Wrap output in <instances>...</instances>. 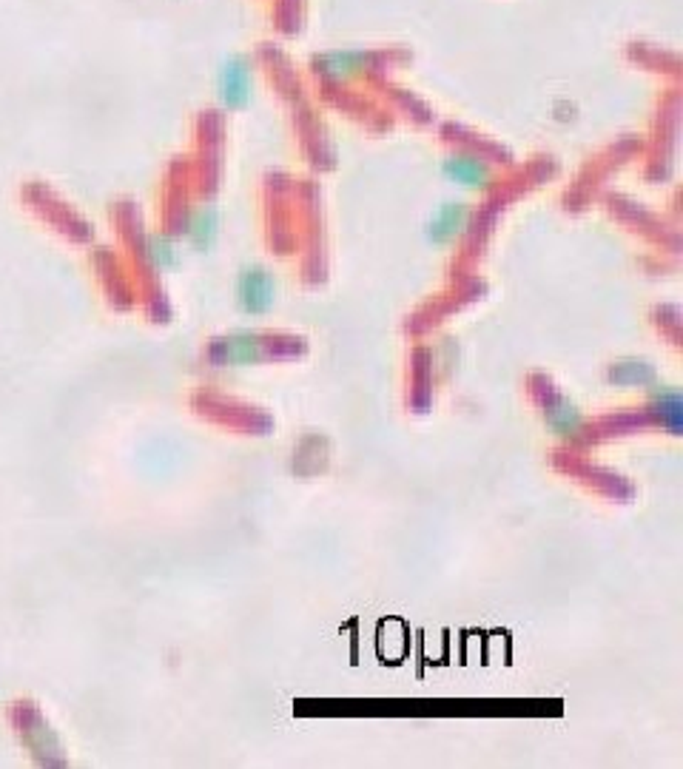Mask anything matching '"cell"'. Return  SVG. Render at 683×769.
I'll return each mask as SVG.
<instances>
[{"instance_id":"1","label":"cell","mask_w":683,"mask_h":769,"mask_svg":"<svg viewBox=\"0 0 683 769\" xmlns=\"http://www.w3.org/2000/svg\"><path fill=\"white\" fill-rule=\"evenodd\" d=\"M251 63L242 55H228L217 69V97L225 109H245L251 103Z\"/></svg>"},{"instance_id":"2","label":"cell","mask_w":683,"mask_h":769,"mask_svg":"<svg viewBox=\"0 0 683 769\" xmlns=\"http://www.w3.org/2000/svg\"><path fill=\"white\" fill-rule=\"evenodd\" d=\"M277 297V282L268 268L262 265H248L237 280V302L245 314H265L271 311Z\"/></svg>"},{"instance_id":"3","label":"cell","mask_w":683,"mask_h":769,"mask_svg":"<svg viewBox=\"0 0 683 769\" xmlns=\"http://www.w3.org/2000/svg\"><path fill=\"white\" fill-rule=\"evenodd\" d=\"M470 220V211L462 203H444L442 208H436V214L427 223V240L436 245L450 243L462 234Z\"/></svg>"},{"instance_id":"4","label":"cell","mask_w":683,"mask_h":769,"mask_svg":"<svg viewBox=\"0 0 683 769\" xmlns=\"http://www.w3.org/2000/svg\"><path fill=\"white\" fill-rule=\"evenodd\" d=\"M444 177L459 183L464 188H484L490 183V169L487 163L473 157V154H453L444 160Z\"/></svg>"},{"instance_id":"5","label":"cell","mask_w":683,"mask_h":769,"mask_svg":"<svg viewBox=\"0 0 683 769\" xmlns=\"http://www.w3.org/2000/svg\"><path fill=\"white\" fill-rule=\"evenodd\" d=\"M370 57L365 52H353V49H336V52H328L316 60V69L319 75L328 77V80H345V77L356 75L368 66Z\"/></svg>"},{"instance_id":"6","label":"cell","mask_w":683,"mask_h":769,"mask_svg":"<svg viewBox=\"0 0 683 769\" xmlns=\"http://www.w3.org/2000/svg\"><path fill=\"white\" fill-rule=\"evenodd\" d=\"M211 359L220 365H245L259 359V342L251 334H234V337L220 339L211 348Z\"/></svg>"},{"instance_id":"7","label":"cell","mask_w":683,"mask_h":769,"mask_svg":"<svg viewBox=\"0 0 683 769\" xmlns=\"http://www.w3.org/2000/svg\"><path fill=\"white\" fill-rule=\"evenodd\" d=\"M547 422L558 436H573L581 428V413L575 411V405L564 396H553V402L547 405Z\"/></svg>"},{"instance_id":"8","label":"cell","mask_w":683,"mask_h":769,"mask_svg":"<svg viewBox=\"0 0 683 769\" xmlns=\"http://www.w3.org/2000/svg\"><path fill=\"white\" fill-rule=\"evenodd\" d=\"M188 240L197 245V248H208L217 237V214L214 211H197L191 220H188Z\"/></svg>"},{"instance_id":"9","label":"cell","mask_w":683,"mask_h":769,"mask_svg":"<svg viewBox=\"0 0 683 769\" xmlns=\"http://www.w3.org/2000/svg\"><path fill=\"white\" fill-rule=\"evenodd\" d=\"M655 408H658V416H661V422L669 431H681V396L675 394V391H664V394L658 396Z\"/></svg>"},{"instance_id":"10","label":"cell","mask_w":683,"mask_h":769,"mask_svg":"<svg viewBox=\"0 0 683 769\" xmlns=\"http://www.w3.org/2000/svg\"><path fill=\"white\" fill-rule=\"evenodd\" d=\"M612 379L621 382V385H644V382H652V368L644 365V362H621L612 368Z\"/></svg>"},{"instance_id":"11","label":"cell","mask_w":683,"mask_h":769,"mask_svg":"<svg viewBox=\"0 0 683 769\" xmlns=\"http://www.w3.org/2000/svg\"><path fill=\"white\" fill-rule=\"evenodd\" d=\"M148 257L160 268H171V265L177 263V248H174V243L168 237H151L148 240Z\"/></svg>"}]
</instances>
